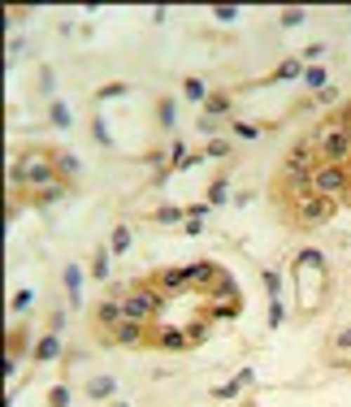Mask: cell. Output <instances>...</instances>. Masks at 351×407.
Masks as SVG:
<instances>
[{
    "mask_svg": "<svg viewBox=\"0 0 351 407\" xmlns=\"http://www.w3.org/2000/svg\"><path fill=\"white\" fill-rule=\"evenodd\" d=\"M265 291L278 299V291H282V286H278V273H265Z\"/></svg>",
    "mask_w": 351,
    "mask_h": 407,
    "instance_id": "1f68e13d",
    "label": "cell"
},
{
    "mask_svg": "<svg viewBox=\"0 0 351 407\" xmlns=\"http://www.w3.org/2000/svg\"><path fill=\"white\" fill-rule=\"evenodd\" d=\"M143 334H147V325H139V321H121V325L113 329V342H117V347H139Z\"/></svg>",
    "mask_w": 351,
    "mask_h": 407,
    "instance_id": "9c48e42d",
    "label": "cell"
},
{
    "mask_svg": "<svg viewBox=\"0 0 351 407\" xmlns=\"http://www.w3.org/2000/svg\"><path fill=\"white\" fill-rule=\"evenodd\" d=\"M225 152H230V143H225V139H213L208 143V156H225Z\"/></svg>",
    "mask_w": 351,
    "mask_h": 407,
    "instance_id": "4dcf8cb0",
    "label": "cell"
},
{
    "mask_svg": "<svg viewBox=\"0 0 351 407\" xmlns=\"http://www.w3.org/2000/svg\"><path fill=\"white\" fill-rule=\"evenodd\" d=\"M343 204H351V187H347V195H343Z\"/></svg>",
    "mask_w": 351,
    "mask_h": 407,
    "instance_id": "8d00e7d4",
    "label": "cell"
},
{
    "mask_svg": "<svg viewBox=\"0 0 351 407\" xmlns=\"http://www.w3.org/2000/svg\"><path fill=\"white\" fill-rule=\"evenodd\" d=\"M230 135L252 143V139H260V126H256V121H234V126H230Z\"/></svg>",
    "mask_w": 351,
    "mask_h": 407,
    "instance_id": "ac0fdd59",
    "label": "cell"
},
{
    "mask_svg": "<svg viewBox=\"0 0 351 407\" xmlns=\"http://www.w3.org/2000/svg\"><path fill=\"white\" fill-rule=\"evenodd\" d=\"M121 308H126V321H139V325H147L161 308H165V295L161 291H152V286H139V291H131L126 299H121Z\"/></svg>",
    "mask_w": 351,
    "mask_h": 407,
    "instance_id": "3957f363",
    "label": "cell"
},
{
    "mask_svg": "<svg viewBox=\"0 0 351 407\" xmlns=\"http://www.w3.org/2000/svg\"><path fill=\"white\" fill-rule=\"evenodd\" d=\"M9 182L13 187H35V191L61 182L57 178V156H48V152H27V156L9 169Z\"/></svg>",
    "mask_w": 351,
    "mask_h": 407,
    "instance_id": "6da1fadb",
    "label": "cell"
},
{
    "mask_svg": "<svg viewBox=\"0 0 351 407\" xmlns=\"http://www.w3.org/2000/svg\"><path fill=\"white\" fill-rule=\"evenodd\" d=\"M304 69H308V65H299V61H282L278 69L269 74V83H282V79H304Z\"/></svg>",
    "mask_w": 351,
    "mask_h": 407,
    "instance_id": "2e32d148",
    "label": "cell"
},
{
    "mask_svg": "<svg viewBox=\"0 0 351 407\" xmlns=\"http://www.w3.org/2000/svg\"><path fill=\"white\" fill-rule=\"evenodd\" d=\"M126 91V83H113V87H100V100H109V95H121Z\"/></svg>",
    "mask_w": 351,
    "mask_h": 407,
    "instance_id": "d6a6232c",
    "label": "cell"
},
{
    "mask_svg": "<svg viewBox=\"0 0 351 407\" xmlns=\"http://www.w3.org/2000/svg\"><path fill=\"white\" fill-rule=\"evenodd\" d=\"M304 22V9H291V13H282V27H299Z\"/></svg>",
    "mask_w": 351,
    "mask_h": 407,
    "instance_id": "f546056e",
    "label": "cell"
},
{
    "mask_svg": "<svg viewBox=\"0 0 351 407\" xmlns=\"http://www.w3.org/2000/svg\"><path fill=\"white\" fill-rule=\"evenodd\" d=\"M187 338H191V347H195V342H204V338H208V321H195V325L187 329Z\"/></svg>",
    "mask_w": 351,
    "mask_h": 407,
    "instance_id": "d4e9b609",
    "label": "cell"
},
{
    "mask_svg": "<svg viewBox=\"0 0 351 407\" xmlns=\"http://www.w3.org/2000/svg\"><path fill=\"white\" fill-rule=\"evenodd\" d=\"M330 360H334V364H351V329H343V334L334 338V347H330Z\"/></svg>",
    "mask_w": 351,
    "mask_h": 407,
    "instance_id": "5bb4252c",
    "label": "cell"
},
{
    "mask_svg": "<svg viewBox=\"0 0 351 407\" xmlns=\"http://www.w3.org/2000/svg\"><path fill=\"white\" fill-rule=\"evenodd\" d=\"M187 95L191 100H208V91H204V83H199V79H187Z\"/></svg>",
    "mask_w": 351,
    "mask_h": 407,
    "instance_id": "83f0119b",
    "label": "cell"
},
{
    "mask_svg": "<svg viewBox=\"0 0 351 407\" xmlns=\"http://www.w3.org/2000/svg\"><path fill=\"white\" fill-rule=\"evenodd\" d=\"M343 121H347V126H351V105H347V109H343Z\"/></svg>",
    "mask_w": 351,
    "mask_h": 407,
    "instance_id": "d590c367",
    "label": "cell"
},
{
    "mask_svg": "<svg viewBox=\"0 0 351 407\" xmlns=\"http://www.w3.org/2000/svg\"><path fill=\"white\" fill-rule=\"evenodd\" d=\"M87 394H91V399H105V394H113V377H100V381H91V386H87Z\"/></svg>",
    "mask_w": 351,
    "mask_h": 407,
    "instance_id": "7402d4cb",
    "label": "cell"
},
{
    "mask_svg": "<svg viewBox=\"0 0 351 407\" xmlns=\"http://www.w3.org/2000/svg\"><path fill=\"white\" fill-rule=\"evenodd\" d=\"M61 351H65V347H61V338H57V334H48V338H39V347H35V360H39V364L61 360Z\"/></svg>",
    "mask_w": 351,
    "mask_h": 407,
    "instance_id": "7c38bea8",
    "label": "cell"
},
{
    "mask_svg": "<svg viewBox=\"0 0 351 407\" xmlns=\"http://www.w3.org/2000/svg\"><path fill=\"white\" fill-rule=\"evenodd\" d=\"M312 143H317L321 165H347V161H351V126H347V121L321 126V131L312 135Z\"/></svg>",
    "mask_w": 351,
    "mask_h": 407,
    "instance_id": "7a4b0ae2",
    "label": "cell"
},
{
    "mask_svg": "<svg viewBox=\"0 0 351 407\" xmlns=\"http://www.w3.org/2000/svg\"><path fill=\"white\" fill-rule=\"evenodd\" d=\"M208 295H213V299H221V303H239V291H234V282H230L225 273L217 277V286H213Z\"/></svg>",
    "mask_w": 351,
    "mask_h": 407,
    "instance_id": "9a60e30c",
    "label": "cell"
},
{
    "mask_svg": "<svg viewBox=\"0 0 351 407\" xmlns=\"http://www.w3.org/2000/svg\"><path fill=\"white\" fill-rule=\"evenodd\" d=\"M304 83H308V87H325V69H321V65H308V69H304Z\"/></svg>",
    "mask_w": 351,
    "mask_h": 407,
    "instance_id": "cb8c5ba5",
    "label": "cell"
},
{
    "mask_svg": "<svg viewBox=\"0 0 351 407\" xmlns=\"http://www.w3.org/2000/svg\"><path fill=\"white\" fill-rule=\"evenodd\" d=\"M121 321H126V308H121V299H105V303L95 308V325H100V329H109V334H113Z\"/></svg>",
    "mask_w": 351,
    "mask_h": 407,
    "instance_id": "52a82bcc",
    "label": "cell"
},
{
    "mask_svg": "<svg viewBox=\"0 0 351 407\" xmlns=\"http://www.w3.org/2000/svg\"><path fill=\"white\" fill-rule=\"evenodd\" d=\"M321 169V156H317V143L312 139H299L291 152H286V161H282V173H317Z\"/></svg>",
    "mask_w": 351,
    "mask_h": 407,
    "instance_id": "8992f818",
    "label": "cell"
},
{
    "mask_svg": "<svg viewBox=\"0 0 351 407\" xmlns=\"http://www.w3.org/2000/svg\"><path fill=\"white\" fill-rule=\"evenodd\" d=\"M187 277H191V286L213 291V286H217V277H221V269H217V265H208V260H199V265H187Z\"/></svg>",
    "mask_w": 351,
    "mask_h": 407,
    "instance_id": "ba28073f",
    "label": "cell"
},
{
    "mask_svg": "<svg viewBox=\"0 0 351 407\" xmlns=\"http://www.w3.org/2000/svg\"><path fill=\"white\" fill-rule=\"evenodd\" d=\"M74 173H79V161H74L69 152H57V178H61V182H69Z\"/></svg>",
    "mask_w": 351,
    "mask_h": 407,
    "instance_id": "e0dca14e",
    "label": "cell"
},
{
    "mask_svg": "<svg viewBox=\"0 0 351 407\" xmlns=\"http://www.w3.org/2000/svg\"><path fill=\"white\" fill-rule=\"evenodd\" d=\"M126 247H131V230L117 225V230H113V251H126Z\"/></svg>",
    "mask_w": 351,
    "mask_h": 407,
    "instance_id": "484cf974",
    "label": "cell"
},
{
    "mask_svg": "<svg viewBox=\"0 0 351 407\" xmlns=\"http://www.w3.org/2000/svg\"><path fill=\"white\" fill-rule=\"evenodd\" d=\"M286 195L299 204V199H308V195H317V182H312V173H291L286 178Z\"/></svg>",
    "mask_w": 351,
    "mask_h": 407,
    "instance_id": "30bf717a",
    "label": "cell"
},
{
    "mask_svg": "<svg viewBox=\"0 0 351 407\" xmlns=\"http://www.w3.org/2000/svg\"><path fill=\"white\" fill-rule=\"evenodd\" d=\"M27 303H31V291H22V295L13 299V312H27Z\"/></svg>",
    "mask_w": 351,
    "mask_h": 407,
    "instance_id": "836d02e7",
    "label": "cell"
},
{
    "mask_svg": "<svg viewBox=\"0 0 351 407\" xmlns=\"http://www.w3.org/2000/svg\"><path fill=\"white\" fill-rule=\"evenodd\" d=\"M48 403H53V407H65V403H69V390H65V386H57L53 394H48Z\"/></svg>",
    "mask_w": 351,
    "mask_h": 407,
    "instance_id": "f1b7e54d",
    "label": "cell"
},
{
    "mask_svg": "<svg viewBox=\"0 0 351 407\" xmlns=\"http://www.w3.org/2000/svg\"><path fill=\"white\" fill-rule=\"evenodd\" d=\"M157 347L183 351V347H191V338H187V329H161V334H157Z\"/></svg>",
    "mask_w": 351,
    "mask_h": 407,
    "instance_id": "4fadbf2b",
    "label": "cell"
},
{
    "mask_svg": "<svg viewBox=\"0 0 351 407\" xmlns=\"http://www.w3.org/2000/svg\"><path fill=\"white\" fill-rule=\"evenodd\" d=\"M312 182H317V195H325V199H343L347 187H351V169H347V165H321V169L312 173Z\"/></svg>",
    "mask_w": 351,
    "mask_h": 407,
    "instance_id": "5b68a950",
    "label": "cell"
},
{
    "mask_svg": "<svg viewBox=\"0 0 351 407\" xmlns=\"http://www.w3.org/2000/svg\"><path fill=\"white\" fill-rule=\"evenodd\" d=\"M178 291H191L187 269H165L161 273V295H178Z\"/></svg>",
    "mask_w": 351,
    "mask_h": 407,
    "instance_id": "8fae6325",
    "label": "cell"
},
{
    "mask_svg": "<svg viewBox=\"0 0 351 407\" xmlns=\"http://www.w3.org/2000/svg\"><path fill=\"white\" fill-rule=\"evenodd\" d=\"M208 113L225 117V113H230V95H208Z\"/></svg>",
    "mask_w": 351,
    "mask_h": 407,
    "instance_id": "603a6c76",
    "label": "cell"
},
{
    "mask_svg": "<svg viewBox=\"0 0 351 407\" xmlns=\"http://www.w3.org/2000/svg\"><path fill=\"white\" fill-rule=\"evenodd\" d=\"M91 277H109V247H95V260H91Z\"/></svg>",
    "mask_w": 351,
    "mask_h": 407,
    "instance_id": "ffe728a7",
    "label": "cell"
},
{
    "mask_svg": "<svg viewBox=\"0 0 351 407\" xmlns=\"http://www.w3.org/2000/svg\"><path fill=\"white\" fill-rule=\"evenodd\" d=\"M53 121H57V126H65V121H69V117H65V105H53Z\"/></svg>",
    "mask_w": 351,
    "mask_h": 407,
    "instance_id": "e575fe53",
    "label": "cell"
},
{
    "mask_svg": "<svg viewBox=\"0 0 351 407\" xmlns=\"http://www.w3.org/2000/svg\"><path fill=\"white\" fill-rule=\"evenodd\" d=\"M330 217H334V199H325V195H308V199L295 204V225L299 230H317V225H325Z\"/></svg>",
    "mask_w": 351,
    "mask_h": 407,
    "instance_id": "277c9868",
    "label": "cell"
},
{
    "mask_svg": "<svg viewBox=\"0 0 351 407\" xmlns=\"http://www.w3.org/2000/svg\"><path fill=\"white\" fill-rule=\"evenodd\" d=\"M61 195H65V182H53V187H44V191H35V199H39V204H57Z\"/></svg>",
    "mask_w": 351,
    "mask_h": 407,
    "instance_id": "44dd1931",
    "label": "cell"
},
{
    "mask_svg": "<svg viewBox=\"0 0 351 407\" xmlns=\"http://www.w3.org/2000/svg\"><path fill=\"white\" fill-rule=\"evenodd\" d=\"M79 286H83V269L69 265V269H65V291L74 295V303H79Z\"/></svg>",
    "mask_w": 351,
    "mask_h": 407,
    "instance_id": "d6986e66",
    "label": "cell"
},
{
    "mask_svg": "<svg viewBox=\"0 0 351 407\" xmlns=\"http://www.w3.org/2000/svg\"><path fill=\"white\" fill-rule=\"evenodd\" d=\"M157 221H161V225H178V221H183V208H161Z\"/></svg>",
    "mask_w": 351,
    "mask_h": 407,
    "instance_id": "4316f807",
    "label": "cell"
}]
</instances>
